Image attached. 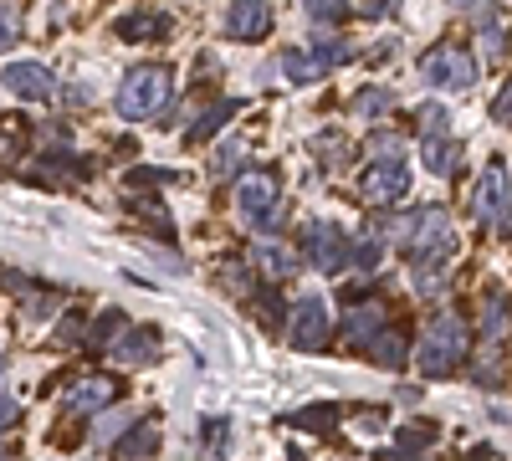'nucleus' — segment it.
<instances>
[{
  "instance_id": "nucleus-1",
  "label": "nucleus",
  "mask_w": 512,
  "mask_h": 461,
  "mask_svg": "<svg viewBox=\"0 0 512 461\" xmlns=\"http://www.w3.org/2000/svg\"><path fill=\"white\" fill-rule=\"evenodd\" d=\"M390 236L410 251V257H415L420 267H436L441 257H451V251H456L451 216H446V211H436V205H425V211H415V216L395 221V226H390Z\"/></svg>"
},
{
  "instance_id": "nucleus-2",
  "label": "nucleus",
  "mask_w": 512,
  "mask_h": 461,
  "mask_svg": "<svg viewBox=\"0 0 512 461\" xmlns=\"http://www.w3.org/2000/svg\"><path fill=\"white\" fill-rule=\"evenodd\" d=\"M164 103H169V72H164V67H134V72L123 77V88H118V113H123L128 123L154 118Z\"/></svg>"
},
{
  "instance_id": "nucleus-3",
  "label": "nucleus",
  "mask_w": 512,
  "mask_h": 461,
  "mask_svg": "<svg viewBox=\"0 0 512 461\" xmlns=\"http://www.w3.org/2000/svg\"><path fill=\"white\" fill-rule=\"evenodd\" d=\"M461 354H466V323L441 313L431 323V333H425V344H420V369L431 374V380H441V374H451L461 364Z\"/></svg>"
},
{
  "instance_id": "nucleus-4",
  "label": "nucleus",
  "mask_w": 512,
  "mask_h": 461,
  "mask_svg": "<svg viewBox=\"0 0 512 461\" xmlns=\"http://www.w3.org/2000/svg\"><path fill=\"white\" fill-rule=\"evenodd\" d=\"M420 77L441 93H472L477 88V57L461 52V47H436L420 62Z\"/></svg>"
},
{
  "instance_id": "nucleus-5",
  "label": "nucleus",
  "mask_w": 512,
  "mask_h": 461,
  "mask_svg": "<svg viewBox=\"0 0 512 461\" xmlns=\"http://www.w3.org/2000/svg\"><path fill=\"white\" fill-rule=\"evenodd\" d=\"M236 211L251 231H272L282 221V195H277V180L272 175H246L236 185Z\"/></svg>"
},
{
  "instance_id": "nucleus-6",
  "label": "nucleus",
  "mask_w": 512,
  "mask_h": 461,
  "mask_svg": "<svg viewBox=\"0 0 512 461\" xmlns=\"http://www.w3.org/2000/svg\"><path fill=\"white\" fill-rule=\"evenodd\" d=\"M303 257L318 272H344L349 267V236L338 231L333 221H308L303 226Z\"/></svg>"
},
{
  "instance_id": "nucleus-7",
  "label": "nucleus",
  "mask_w": 512,
  "mask_h": 461,
  "mask_svg": "<svg viewBox=\"0 0 512 461\" xmlns=\"http://www.w3.org/2000/svg\"><path fill=\"white\" fill-rule=\"evenodd\" d=\"M287 344L303 349V354L328 344V308H323V298H303L287 313Z\"/></svg>"
},
{
  "instance_id": "nucleus-8",
  "label": "nucleus",
  "mask_w": 512,
  "mask_h": 461,
  "mask_svg": "<svg viewBox=\"0 0 512 461\" xmlns=\"http://www.w3.org/2000/svg\"><path fill=\"white\" fill-rule=\"evenodd\" d=\"M405 190H410V164L400 154L369 164V175H364V200L369 205H395V200H405Z\"/></svg>"
},
{
  "instance_id": "nucleus-9",
  "label": "nucleus",
  "mask_w": 512,
  "mask_h": 461,
  "mask_svg": "<svg viewBox=\"0 0 512 461\" xmlns=\"http://www.w3.org/2000/svg\"><path fill=\"white\" fill-rule=\"evenodd\" d=\"M0 77H6V88H11L21 103H47V98L57 93L52 67H41V62H11Z\"/></svg>"
},
{
  "instance_id": "nucleus-10",
  "label": "nucleus",
  "mask_w": 512,
  "mask_h": 461,
  "mask_svg": "<svg viewBox=\"0 0 512 461\" xmlns=\"http://www.w3.org/2000/svg\"><path fill=\"white\" fill-rule=\"evenodd\" d=\"M267 31H272L267 0H231V11H226V36L231 41H262Z\"/></svg>"
},
{
  "instance_id": "nucleus-11",
  "label": "nucleus",
  "mask_w": 512,
  "mask_h": 461,
  "mask_svg": "<svg viewBox=\"0 0 512 461\" xmlns=\"http://www.w3.org/2000/svg\"><path fill=\"white\" fill-rule=\"evenodd\" d=\"M507 195H512L507 170H502V164H487L482 180H477V190H472V216H477V221H497V211H502Z\"/></svg>"
},
{
  "instance_id": "nucleus-12",
  "label": "nucleus",
  "mask_w": 512,
  "mask_h": 461,
  "mask_svg": "<svg viewBox=\"0 0 512 461\" xmlns=\"http://www.w3.org/2000/svg\"><path fill=\"white\" fill-rule=\"evenodd\" d=\"M113 395H118V385L103 380V374H93V380H77V385L62 395V405H67L72 415H93V410H108Z\"/></svg>"
},
{
  "instance_id": "nucleus-13",
  "label": "nucleus",
  "mask_w": 512,
  "mask_h": 461,
  "mask_svg": "<svg viewBox=\"0 0 512 461\" xmlns=\"http://www.w3.org/2000/svg\"><path fill=\"white\" fill-rule=\"evenodd\" d=\"M379 333H384V308H379V303H359V308H349V318H344V339H349V349H369Z\"/></svg>"
},
{
  "instance_id": "nucleus-14",
  "label": "nucleus",
  "mask_w": 512,
  "mask_h": 461,
  "mask_svg": "<svg viewBox=\"0 0 512 461\" xmlns=\"http://www.w3.org/2000/svg\"><path fill=\"white\" fill-rule=\"evenodd\" d=\"M159 349H164V344H159V333L139 323V328H128V339H123V344H113V359H118V364H154Z\"/></svg>"
},
{
  "instance_id": "nucleus-15",
  "label": "nucleus",
  "mask_w": 512,
  "mask_h": 461,
  "mask_svg": "<svg viewBox=\"0 0 512 461\" xmlns=\"http://www.w3.org/2000/svg\"><path fill=\"white\" fill-rule=\"evenodd\" d=\"M420 154H425V170H431V175H441V180H446V175H456L461 149H456L451 139H425V149H420Z\"/></svg>"
},
{
  "instance_id": "nucleus-16",
  "label": "nucleus",
  "mask_w": 512,
  "mask_h": 461,
  "mask_svg": "<svg viewBox=\"0 0 512 461\" xmlns=\"http://www.w3.org/2000/svg\"><path fill=\"white\" fill-rule=\"evenodd\" d=\"M282 72H287L292 88H313V82H323V67L308 52H282Z\"/></svg>"
},
{
  "instance_id": "nucleus-17",
  "label": "nucleus",
  "mask_w": 512,
  "mask_h": 461,
  "mask_svg": "<svg viewBox=\"0 0 512 461\" xmlns=\"http://www.w3.org/2000/svg\"><path fill=\"white\" fill-rule=\"evenodd\" d=\"M349 52H354V47H349L344 36H328V31H323V36H313V52H308V57L328 72V67H338V62H349Z\"/></svg>"
},
{
  "instance_id": "nucleus-18",
  "label": "nucleus",
  "mask_w": 512,
  "mask_h": 461,
  "mask_svg": "<svg viewBox=\"0 0 512 461\" xmlns=\"http://www.w3.org/2000/svg\"><path fill=\"white\" fill-rule=\"evenodd\" d=\"M256 267H262L272 282H282V277L292 272V257H287L277 241H256Z\"/></svg>"
},
{
  "instance_id": "nucleus-19",
  "label": "nucleus",
  "mask_w": 512,
  "mask_h": 461,
  "mask_svg": "<svg viewBox=\"0 0 512 461\" xmlns=\"http://www.w3.org/2000/svg\"><path fill=\"white\" fill-rule=\"evenodd\" d=\"M369 349H374V359H379L384 369H400V364H405V333L384 328V333H379V339H374Z\"/></svg>"
},
{
  "instance_id": "nucleus-20",
  "label": "nucleus",
  "mask_w": 512,
  "mask_h": 461,
  "mask_svg": "<svg viewBox=\"0 0 512 461\" xmlns=\"http://www.w3.org/2000/svg\"><path fill=\"white\" fill-rule=\"evenodd\" d=\"M128 461H139V456H154L159 451V426H134L123 436V446H118Z\"/></svg>"
},
{
  "instance_id": "nucleus-21",
  "label": "nucleus",
  "mask_w": 512,
  "mask_h": 461,
  "mask_svg": "<svg viewBox=\"0 0 512 461\" xmlns=\"http://www.w3.org/2000/svg\"><path fill=\"white\" fill-rule=\"evenodd\" d=\"M241 103H216V108H210V113H200V123H195V129L185 134L190 144H200V139H210V134H216V129H226V118L236 113Z\"/></svg>"
},
{
  "instance_id": "nucleus-22",
  "label": "nucleus",
  "mask_w": 512,
  "mask_h": 461,
  "mask_svg": "<svg viewBox=\"0 0 512 461\" xmlns=\"http://www.w3.org/2000/svg\"><path fill=\"white\" fill-rule=\"evenodd\" d=\"M507 298H502V292H492V298H487V323H482V339L487 344H502V333H507Z\"/></svg>"
},
{
  "instance_id": "nucleus-23",
  "label": "nucleus",
  "mask_w": 512,
  "mask_h": 461,
  "mask_svg": "<svg viewBox=\"0 0 512 461\" xmlns=\"http://www.w3.org/2000/svg\"><path fill=\"white\" fill-rule=\"evenodd\" d=\"M379 257H384L379 236H359V241H349V267H359V272H374V267H379Z\"/></svg>"
},
{
  "instance_id": "nucleus-24",
  "label": "nucleus",
  "mask_w": 512,
  "mask_h": 461,
  "mask_svg": "<svg viewBox=\"0 0 512 461\" xmlns=\"http://www.w3.org/2000/svg\"><path fill=\"white\" fill-rule=\"evenodd\" d=\"M390 108H395V93H384V88L354 93V113H364V118H379V113H390Z\"/></svg>"
},
{
  "instance_id": "nucleus-25",
  "label": "nucleus",
  "mask_w": 512,
  "mask_h": 461,
  "mask_svg": "<svg viewBox=\"0 0 512 461\" xmlns=\"http://www.w3.org/2000/svg\"><path fill=\"white\" fill-rule=\"evenodd\" d=\"M349 6H354V0H303V11H308V21H344L349 16Z\"/></svg>"
},
{
  "instance_id": "nucleus-26",
  "label": "nucleus",
  "mask_w": 512,
  "mask_h": 461,
  "mask_svg": "<svg viewBox=\"0 0 512 461\" xmlns=\"http://www.w3.org/2000/svg\"><path fill=\"white\" fill-rule=\"evenodd\" d=\"M415 292H420V298H441V292H446V272L441 267H415Z\"/></svg>"
},
{
  "instance_id": "nucleus-27",
  "label": "nucleus",
  "mask_w": 512,
  "mask_h": 461,
  "mask_svg": "<svg viewBox=\"0 0 512 461\" xmlns=\"http://www.w3.org/2000/svg\"><path fill=\"white\" fill-rule=\"evenodd\" d=\"M333 421H338L333 405H323V410H297V415H292V426H303V431H328Z\"/></svg>"
},
{
  "instance_id": "nucleus-28",
  "label": "nucleus",
  "mask_w": 512,
  "mask_h": 461,
  "mask_svg": "<svg viewBox=\"0 0 512 461\" xmlns=\"http://www.w3.org/2000/svg\"><path fill=\"white\" fill-rule=\"evenodd\" d=\"M169 21L164 16H128V21H118V36L123 41H139V31H164Z\"/></svg>"
},
{
  "instance_id": "nucleus-29",
  "label": "nucleus",
  "mask_w": 512,
  "mask_h": 461,
  "mask_svg": "<svg viewBox=\"0 0 512 461\" xmlns=\"http://www.w3.org/2000/svg\"><path fill=\"white\" fill-rule=\"evenodd\" d=\"M446 108L441 103H431V108H420V123H425V139H446Z\"/></svg>"
},
{
  "instance_id": "nucleus-30",
  "label": "nucleus",
  "mask_w": 512,
  "mask_h": 461,
  "mask_svg": "<svg viewBox=\"0 0 512 461\" xmlns=\"http://www.w3.org/2000/svg\"><path fill=\"white\" fill-rule=\"evenodd\" d=\"M236 170H241V144H226V149L216 154V164H210V175L226 180V175H236Z\"/></svg>"
},
{
  "instance_id": "nucleus-31",
  "label": "nucleus",
  "mask_w": 512,
  "mask_h": 461,
  "mask_svg": "<svg viewBox=\"0 0 512 461\" xmlns=\"http://www.w3.org/2000/svg\"><path fill=\"white\" fill-rule=\"evenodd\" d=\"M118 328H123V313H118V308H108V313L93 323V339H98V344H113V339H118Z\"/></svg>"
},
{
  "instance_id": "nucleus-32",
  "label": "nucleus",
  "mask_w": 512,
  "mask_h": 461,
  "mask_svg": "<svg viewBox=\"0 0 512 461\" xmlns=\"http://www.w3.org/2000/svg\"><path fill=\"white\" fill-rule=\"evenodd\" d=\"M205 441H210V451H216V456H226L231 426H226V421H205Z\"/></svg>"
},
{
  "instance_id": "nucleus-33",
  "label": "nucleus",
  "mask_w": 512,
  "mask_h": 461,
  "mask_svg": "<svg viewBox=\"0 0 512 461\" xmlns=\"http://www.w3.org/2000/svg\"><path fill=\"white\" fill-rule=\"evenodd\" d=\"M16 36H21L16 11H0V52H11V47H16Z\"/></svg>"
},
{
  "instance_id": "nucleus-34",
  "label": "nucleus",
  "mask_w": 512,
  "mask_h": 461,
  "mask_svg": "<svg viewBox=\"0 0 512 461\" xmlns=\"http://www.w3.org/2000/svg\"><path fill=\"white\" fill-rule=\"evenodd\" d=\"M21 421V400H11V395H0V431H11Z\"/></svg>"
},
{
  "instance_id": "nucleus-35",
  "label": "nucleus",
  "mask_w": 512,
  "mask_h": 461,
  "mask_svg": "<svg viewBox=\"0 0 512 461\" xmlns=\"http://www.w3.org/2000/svg\"><path fill=\"white\" fill-rule=\"evenodd\" d=\"M492 118H502V123H512V82L497 93V103H492Z\"/></svg>"
},
{
  "instance_id": "nucleus-36",
  "label": "nucleus",
  "mask_w": 512,
  "mask_h": 461,
  "mask_svg": "<svg viewBox=\"0 0 512 461\" xmlns=\"http://www.w3.org/2000/svg\"><path fill=\"white\" fill-rule=\"evenodd\" d=\"M77 333H82V313H67V318H62V328H57V339H62V344H72Z\"/></svg>"
},
{
  "instance_id": "nucleus-37",
  "label": "nucleus",
  "mask_w": 512,
  "mask_h": 461,
  "mask_svg": "<svg viewBox=\"0 0 512 461\" xmlns=\"http://www.w3.org/2000/svg\"><path fill=\"white\" fill-rule=\"evenodd\" d=\"M497 231H502V236H512V195L502 200V211H497Z\"/></svg>"
},
{
  "instance_id": "nucleus-38",
  "label": "nucleus",
  "mask_w": 512,
  "mask_h": 461,
  "mask_svg": "<svg viewBox=\"0 0 512 461\" xmlns=\"http://www.w3.org/2000/svg\"><path fill=\"white\" fill-rule=\"evenodd\" d=\"M118 431H123V415H118V421H108V426H98V446H103V441H113Z\"/></svg>"
},
{
  "instance_id": "nucleus-39",
  "label": "nucleus",
  "mask_w": 512,
  "mask_h": 461,
  "mask_svg": "<svg viewBox=\"0 0 512 461\" xmlns=\"http://www.w3.org/2000/svg\"><path fill=\"white\" fill-rule=\"evenodd\" d=\"M0 374H6V354H0Z\"/></svg>"
}]
</instances>
